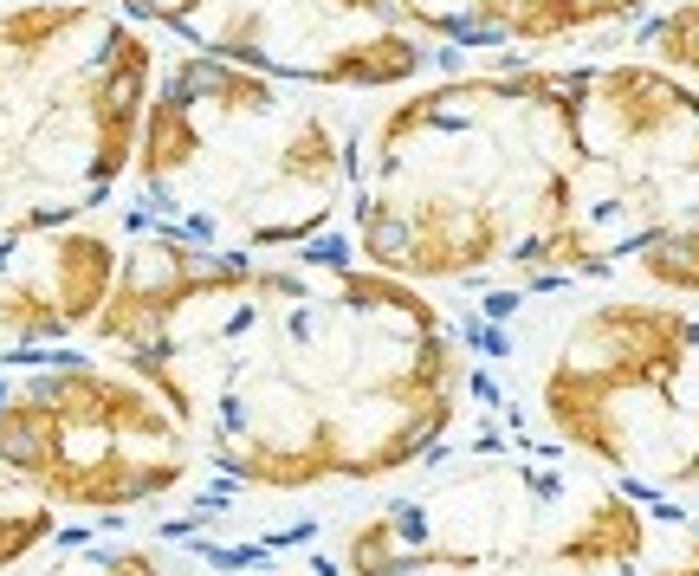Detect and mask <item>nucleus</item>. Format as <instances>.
Instances as JSON below:
<instances>
[{"instance_id": "nucleus-1", "label": "nucleus", "mask_w": 699, "mask_h": 576, "mask_svg": "<svg viewBox=\"0 0 699 576\" xmlns=\"http://www.w3.org/2000/svg\"><path fill=\"white\" fill-rule=\"evenodd\" d=\"M85 344L130 363L246 492H369L434 460L473 402L441 292L350 246L214 253L130 227Z\"/></svg>"}, {"instance_id": "nucleus-2", "label": "nucleus", "mask_w": 699, "mask_h": 576, "mask_svg": "<svg viewBox=\"0 0 699 576\" xmlns=\"http://www.w3.org/2000/svg\"><path fill=\"white\" fill-rule=\"evenodd\" d=\"M570 65H473L363 111L344 246L428 292L570 285Z\"/></svg>"}, {"instance_id": "nucleus-9", "label": "nucleus", "mask_w": 699, "mask_h": 576, "mask_svg": "<svg viewBox=\"0 0 699 576\" xmlns=\"http://www.w3.org/2000/svg\"><path fill=\"white\" fill-rule=\"evenodd\" d=\"M143 33L182 52L259 65L331 91H408L428 78L434 46L408 33L395 0H111Z\"/></svg>"}, {"instance_id": "nucleus-14", "label": "nucleus", "mask_w": 699, "mask_h": 576, "mask_svg": "<svg viewBox=\"0 0 699 576\" xmlns=\"http://www.w3.org/2000/svg\"><path fill=\"white\" fill-rule=\"evenodd\" d=\"M91 576H331V570H311V564H246V570H175L169 557L156 551H111L91 564Z\"/></svg>"}, {"instance_id": "nucleus-6", "label": "nucleus", "mask_w": 699, "mask_h": 576, "mask_svg": "<svg viewBox=\"0 0 699 576\" xmlns=\"http://www.w3.org/2000/svg\"><path fill=\"white\" fill-rule=\"evenodd\" d=\"M156 65V39L111 0L0 7V246L123 195Z\"/></svg>"}, {"instance_id": "nucleus-12", "label": "nucleus", "mask_w": 699, "mask_h": 576, "mask_svg": "<svg viewBox=\"0 0 699 576\" xmlns=\"http://www.w3.org/2000/svg\"><path fill=\"white\" fill-rule=\"evenodd\" d=\"M635 59L667 65V72L699 85V0H667V7L641 13L635 26Z\"/></svg>"}, {"instance_id": "nucleus-7", "label": "nucleus", "mask_w": 699, "mask_h": 576, "mask_svg": "<svg viewBox=\"0 0 699 576\" xmlns=\"http://www.w3.org/2000/svg\"><path fill=\"white\" fill-rule=\"evenodd\" d=\"M570 117V285L699 298V85L648 59H577Z\"/></svg>"}, {"instance_id": "nucleus-15", "label": "nucleus", "mask_w": 699, "mask_h": 576, "mask_svg": "<svg viewBox=\"0 0 699 576\" xmlns=\"http://www.w3.org/2000/svg\"><path fill=\"white\" fill-rule=\"evenodd\" d=\"M641 576H699V525L693 518H667Z\"/></svg>"}, {"instance_id": "nucleus-13", "label": "nucleus", "mask_w": 699, "mask_h": 576, "mask_svg": "<svg viewBox=\"0 0 699 576\" xmlns=\"http://www.w3.org/2000/svg\"><path fill=\"white\" fill-rule=\"evenodd\" d=\"M52 538H59V512H52L33 486H20V479L0 466V570L39 557Z\"/></svg>"}, {"instance_id": "nucleus-4", "label": "nucleus", "mask_w": 699, "mask_h": 576, "mask_svg": "<svg viewBox=\"0 0 699 576\" xmlns=\"http://www.w3.org/2000/svg\"><path fill=\"white\" fill-rule=\"evenodd\" d=\"M363 91L162 52L136 130L123 221L214 253L344 246Z\"/></svg>"}, {"instance_id": "nucleus-11", "label": "nucleus", "mask_w": 699, "mask_h": 576, "mask_svg": "<svg viewBox=\"0 0 699 576\" xmlns=\"http://www.w3.org/2000/svg\"><path fill=\"white\" fill-rule=\"evenodd\" d=\"M654 7L667 0H395L408 33L434 52H466L492 65H538L544 52L628 26Z\"/></svg>"}, {"instance_id": "nucleus-3", "label": "nucleus", "mask_w": 699, "mask_h": 576, "mask_svg": "<svg viewBox=\"0 0 699 576\" xmlns=\"http://www.w3.org/2000/svg\"><path fill=\"white\" fill-rule=\"evenodd\" d=\"M473 395L641 499L699 492V311L596 285L473 292Z\"/></svg>"}, {"instance_id": "nucleus-10", "label": "nucleus", "mask_w": 699, "mask_h": 576, "mask_svg": "<svg viewBox=\"0 0 699 576\" xmlns=\"http://www.w3.org/2000/svg\"><path fill=\"white\" fill-rule=\"evenodd\" d=\"M123 233L130 221L104 208L0 246V363L78 344L98 324L123 272Z\"/></svg>"}, {"instance_id": "nucleus-8", "label": "nucleus", "mask_w": 699, "mask_h": 576, "mask_svg": "<svg viewBox=\"0 0 699 576\" xmlns=\"http://www.w3.org/2000/svg\"><path fill=\"white\" fill-rule=\"evenodd\" d=\"M0 466L59 518H123L182 499L201 447L130 363L59 344L0 363Z\"/></svg>"}, {"instance_id": "nucleus-5", "label": "nucleus", "mask_w": 699, "mask_h": 576, "mask_svg": "<svg viewBox=\"0 0 699 576\" xmlns=\"http://www.w3.org/2000/svg\"><path fill=\"white\" fill-rule=\"evenodd\" d=\"M667 512L538 441H479L356 492L331 576H641Z\"/></svg>"}]
</instances>
